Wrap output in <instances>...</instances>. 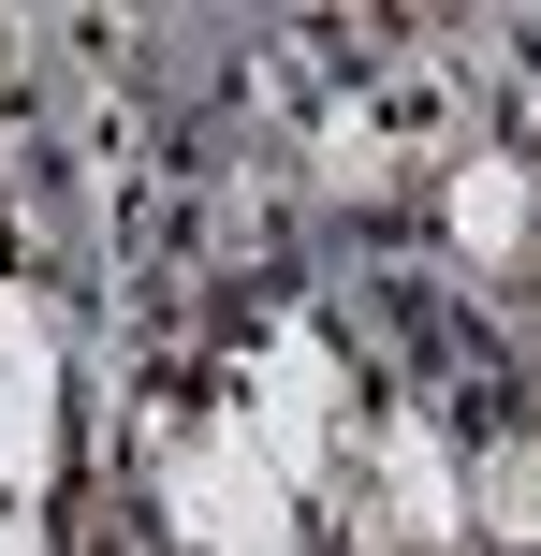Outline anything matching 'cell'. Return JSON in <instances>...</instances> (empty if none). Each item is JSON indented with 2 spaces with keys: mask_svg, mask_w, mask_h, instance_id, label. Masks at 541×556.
<instances>
[{
  "mask_svg": "<svg viewBox=\"0 0 541 556\" xmlns=\"http://www.w3.org/2000/svg\"><path fill=\"white\" fill-rule=\"evenodd\" d=\"M162 513H176V542H191V556H308V528H293L308 498L249 454V425L176 440V454H162Z\"/></svg>",
  "mask_w": 541,
  "mask_h": 556,
  "instance_id": "6da1fadb",
  "label": "cell"
},
{
  "mask_svg": "<svg viewBox=\"0 0 541 556\" xmlns=\"http://www.w3.org/2000/svg\"><path fill=\"white\" fill-rule=\"evenodd\" d=\"M234 425H249V454L293 498H322V469H337V352H322V337H279V352H263V395Z\"/></svg>",
  "mask_w": 541,
  "mask_h": 556,
  "instance_id": "7a4b0ae2",
  "label": "cell"
},
{
  "mask_svg": "<svg viewBox=\"0 0 541 556\" xmlns=\"http://www.w3.org/2000/svg\"><path fill=\"white\" fill-rule=\"evenodd\" d=\"M59 469V352H44V307L0 293V498Z\"/></svg>",
  "mask_w": 541,
  "mask_h": 556,
  "instance_id": "3957f363",
  "label": "cell"
},
{
  "mask_svg": "<svg viewBox=\"0 0 541 556\" xmlns=\"http://www.w3.org/2000/svg\"><path fill=\"white\" fill-rule=\"evenodd\" d=\"M454 235L468 250H527V162L513 147H484V162L454 176Z\"/></svg>",
  "mask_w": 541,
  "mask_h": 556,
  "instance_id": "277c9868",
  "label": "cell"
},
{
  "mask_svg": "<svg viewBox=\"0 0 541 556\" xmlns=\"http://www.w3.org/2000/svg\"><path fill=\"white\" fill-rule=\"evenodd\" d=\"M468 528H498V542H541V440L484 454V483H468Z\"/></svg>",
  "mask_w": 541,
  "mask_h": 556,
  "instance_id": "5b68a950",
  "label": "cell"
},
{
  "mask_svg": "<svg viewBox=\"0 0 541 556\" xmlns=\"http://www.w3.org/2000/svg\"><path fill=\"white\" fill-rule=\"evenodd\" d=\"M0 556H44V528H29V513H0Z\"/></svg>",
  "mask_w": 541,
  "mask_h": 556,
  "instance_id": "8992f818",
  "label": "cell"
}]
</instances>
